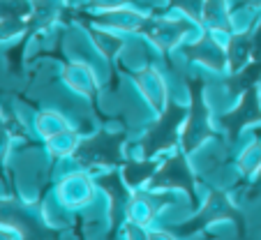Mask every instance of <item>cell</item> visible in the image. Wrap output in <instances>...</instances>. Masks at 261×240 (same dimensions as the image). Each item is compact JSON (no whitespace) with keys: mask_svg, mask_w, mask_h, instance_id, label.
Here are the masks:
<instances>
[{"mask_svg":"<svg viewBox=\"0 0 261 240\" xmlns=\"http://www.w3.org/2000/svg\"><path fill=\"white\" fill-rule=\"evenodd\" d=\"M0 240H25V235L21 233V229H16L14 224L0 222Z\"/></svg>","mask_w":261,"mask_h":240,"instance_id":"44dd1931","label":"cell"},{"mask_svg":"<svg viewBox=\"0 0 261 240\" xmlns=\"http://www.w3.org/2000/svg\"><path fill=\"white\" fill-rule=\"evenodd\" d=\"M60 3H65V0H60Z\"/></svg>","mask_w":261,"mask_h":240,"instance_id":"484cf974","label":"cell"},{"mask_svg":"<svg viewBox=\"0 0 261 240\" xmlns=\"http://www.w3.org/2000/svg\"><path fill=\"white\" fill-rule=\"evenodd\" d=\"M254 182H256V185H261V169H259V173L254 176Z\"/></svg>","mask_w":261,"mask_h":240,"instance_id":"d4e9b609","label":"cell"},{"mask_svg":"<svg viewBox=\"0 0 261 240\" xmlns=\"http://www.w3.org/2000/svg\"><path fill=\"white\" fill-rule=\"evenodd\" d=\"M123 134H109L97 132L90 141H81L72 159L79 169H104V171H114L123 162Z\"/></svg>","mask_w":261,"mask_h":240,"instance_id":"277c9868","label":"cell"},{"mask_svg":"<svg viewBox=\"0 0 261 240\" xmlns=\"http://www.w3.org/2000/svg\"><path fill=\"white\" fill-rule=\"evenodd\" d=\"M252 37L247 33H236L227 44V58H229V74H238L247 63L252 60Z\"/></svg>","mask_w":261,"mask_h":240,"instance_id":"2e32d148","label":"cell"},{"mask_svg":"<svg viewBox=\"0 0 261 240\" xmlns=\"http://www.w3.org/2000/svg\"><path fill=\"white\" fill-rule=\"evenodd\" d=\"M148 19H150V16H148L146 12L127 5V7H118V10L93 14V25L111 30V33H118V35H141Z\"/></svg>","mask_w":261,"mask_h":240,"instance_id":"30bf717a","label":"cell"},{"mask_svg":"<svg viewBox=\"0 0 261 240\" xmlns=\"http://www.w3.org/2000/svg\"><path fill=\"white\" fill-rule=\"evenodd\" d=\"M203 33L206 30L197 19L178 12L173 16H150L139 37H143L160 54H171V51L180 49L182 44L199 39Z\"/></svg>","mask_w":261,"mask_h":240,"instance_id":"6da1fadb","label":"cell"},{"mask_svg":"<svg viewBox=\"0 0 261 240\" xmlns=\"http://www.w3.org/2000/svg\"><path fill=\"white\" fill-rule=\"evenodd\" d=\"M35 21L33 0H0V44L14 42Z\"/></svg>","mask_w":261,"mask_h":240,"instance_id":"9c48e42d","label":"cell"},{"mask_svg":"<svg viewBox=\"0 0 261 240\" xmlns=\"http://www.w3.org/2000/svg\"><path fill=\"white\" fill-rule=\"evenodd\" d=\"M178 51H180L190 63L203 67L206 72L229 74L227 44H222L220 39H217L213 33H208V30L199 39H194V42H190V44H182Z\"/></svg>","mask_w":261,"mask_h":240,"instance_id":"ba28073f","label":"cell"},{"mask_svg":"<svg viewBox=\"0 0 261 240\" xmlns=\"http://www.w3.org/2000/svg\"><path fill=\"white\" fill-rule=\"evenodd\" d=\"M148 229H150V226H143L132 220H125L123 224H120V235H123V240H148Z\"/></svg>","mask_w":261,"mask_h":240,"instance_id":"ffe728a7","label":"cell"},{"mask_svg":"<svg viewBox=\"0 0 261 240\" xmlns=\"http://www.w3.org/2000/svg\"><path fill=\"white\" fill-rule=\"evenodd\" d=\"M143 190L153 192H173V190H188L190 199L197 203V182H194V173L190 169V157L182 155L176 148V152L164 159L162 164H158L153 178L148 180V185Z\"/></svg>","mask_w":261,"mask_h":240,"instance_id":"5b68a950","label":"cell"},{"mask_svg":"<svg viewBox=\"0 0 261 240\" xmlns=\"http://www.w3.org/2000/svg\"><path fill=\"white\" fill-rule=\"evenodd\" d=\"M164 192L153 190H134L127 201V210H125V220H132L137 224L153 226L158 220L160 210H162Z\"/></svg>","mask_w":261,"mask_h":240,"instance_id":"4fadbf2b","label":"cell"},{"mask_svg":"<svg viewBox=\"0 0 261 240\" xmlns=\"http://www.w3.org/2000/svg\"><path fill=\"white\" fill-rule=\"evenodd\" d=\"M243 5L247 7V10L256 12V14H261V0H243Z\"/></svg>","mask_w":261,"mask_h":240,"instance_id":"603a6c76","label":"cell"},{"mask_svg":"<svg viewBox=\"0 0 261 240\" xmlns=\"http://www.w3.org/2000/svg\"><path fill=\"white\" fill-rule=\"evenodd\" d=\"M63 84L67 86V90H72L74 95L79 97H95L99 90V76L93 69V65L86 63V60H67L63 65V72H60Z\"/></svg>","mask_w":261,"mask_h":240,"instance_id":"7c38bea8","label":"cell"},{"mask_svg":"<svg viewBox=\"0 0 261 240\" xmlns=\"http://www.w3.org/2000/svg\"><path fill=\"white\" fill-rule=\"evenodd\" d=\"M14 141H16L14 132H12L7 125H3V127H0V173L7 169V159H10V155H12Z\"/></svg>","mask_w":261,"mask_h":240,"instance_id":"ac0fdd59","label":"cell"},{"mask_svg":"<svg viewBox=\"0 0 261 240\" xmlns=\"http://www.w3.org/2000/svg\"><path fill=\"white\" fill-rule=\"evenodd\" d=\"M220 222H233L238 229H245V217H243L241 208L233 203V199L229 196V192L224 190H211L206 196V201L201 203L197 212L190 217L188 222H182V226H178L180 235H192L201 229H208L213 224Z\"/></svg>","mask_w":261,"mask_h":240,"instance_id":"3957f363","label":"cell"},{"mask_svg":"<svg viewBox=\"0 0 261 240\" xmlns=\"http://www.w3.org/2000/svg\"><path fill=\"white\" fill-rule=\"evenodd\" d=\"M215 137L217 132L213 127L211 106L203 99V93L197 90V86H194L192 99H190V106H188V116H185V120L180 125V132H178V150L182 155L192 157L203 143H208Z\"/></svg>","mask_w":261,"mask_h":240,"instance_id":"7a4b0ae2","label":"cell"},{"mask_svg":"<svg viewBox=\"0 0 261 240\" xmlns=\"http://www.w3.org/2000/svg\"><path fill=\"white\" fill-rule=\"evenodd\" d=\"M81 141H84L81 132L69 125L67 129H63V132H58L56 137H51L49 141H44V148H46V155H49L51 159L60 162V159L72 157L74 152H76V148H79Z\"/></svg>","mask_w":261,"mask_h":240,"instance_id":"5bb4252c","label":"cell"},{"mask_svg":"<svg viewBox=\"0 0 261 240\" xmlns=\"http://www.w3.org/2000/svg\"><path fill=\"white\" fill-rule=\"evenodd\" d=\"M259 169H261V137H256V139H252L241 152H238L236 171L241 173L243 178H252V180H254V176L259 173Z\"/></svg>","mask_w":261,"mask_h":240,"instance_id":"e0dca14e","label":"cell"},{"mask_svg":"<svg viewBox=\"0 0 261 240\" xmlns=\"http://www.w3.org/2000/svg\"><path fill=\"white\" fill-rule=\"evenodd\" d=\"M127 5H132V0H86L84 3V7L90 12V14L118 10V7H127Z\"/></svg>","mask_w":261,"mask_h":240,"instance_id":"d6986e66","label":"cell"},{"mask_svg":"<svg viewBox=\"0 0 261 240\" xmlns=\"http://www.w3.org/2000/svg\"><path fill=\"white\" fill-rule=\"evenodd\" d=\"M3 125H5V111L0 109V127H3Z\"/></svg>","mask_w":261,"mask_h":240,"instance_id":"cb8c5ba5","label":"cell"},{"mask_svg":"<svg viewBox=\"0 0 261 240\" xmlns=\"http://www.w3.org/2000/svg\"><path fill=\"white\" fill-rule=\"evenodd\" d=\"M229 0H203L201 3V14H199V23L203 30L213 33L222 44H229V39L233 37V14Z\"/></svg>","mask_w":261,"mask_h":240,"instance_id":"8fae6325","label":"cell"},{"mask_svg":"<svg viewBox=\"0 0 261 240\" xmlns=\"http://www.w3.org/2000/svg\"><path fill=\"white\" fill-rule=\"evenodd\" d=\"M69 127V120L65 113L56 111V109H42V111L35 113L33 120V132L42 139V141H49L51 137H56L58 132Z\"/></svg>","mask_w":261,"mask_h":240,"instance_id":"9a60e30c","label":"cell"},{"mask_svg":"<svg viewBox=\"0 0 261 240\" xmlns=\"http://www.w3.org/2000/svg\"><path fill=\"white\" fill-rule=\"evenodd\" d=\"M148 240H178L176 233H171V231L167 229H148Z\"/></svg>","mask_w":261,"mask_h":240,"instance_id":"7402d4cb","label":"cell"},{"mask_svg":"<svg viewBox=\"0 0 261 240\" xmlns=\"http://www.w3.org/2000/svg\"><path fill=\"white\" fill-rule=\"evenodd\" d=\"M95 192H97V180L93 173H88L86 169H74L56 182L54 194L67 210L76 212L93 203Z\"/></svg>","mask_w":261,"mask_h":240,"instance_id":"52a82bcc","label":"cell"},{"mask_svg":"<svg viewBox=\"0 0 261 240\" xmlns=\"http://www.w3.org/2000/svg\"><path fill=\"white\" fill-rule=\"evenodd\" d=\"M129 78H132L134 88L139 90L141 99L146 106L150 109L155 118H160L171 104V95H169V84L164 74L153 65H141L137 69H129Z\"/></svg>","mask_w":261,"mask_h":240,"instance_id":"8992f818","label":"cell"}]
</instances>
